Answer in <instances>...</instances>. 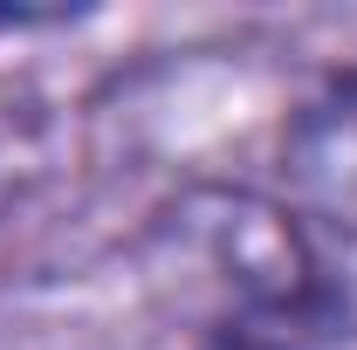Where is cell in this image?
<instances>
[{"mask_svg":"<svg viewBox=\"0 0 357 350\" xmlns=\"http://www.w3.org/2000/svg\"><path fill=\"white\" fill-rule=\"evenodd\" d=\"M158 241L172 248V268L213 289V316L248 303H282L323 282L303 220L289 213V199L261 192H185Z\"/></svg>","mask_w":357,"mask_h":350,"instance_id":"1","label":"cell"},{"mask_svg":"<svg viewBox=\"0 0 357 350\" xmlns=\"http://www.w3.org/2000/svg\"><path fill=\"white\" fill-rule=\"evenodd\" d=\"M282 192L289 213L357 241V76L323 83L282 131Z\"/></svg>","mask_w":357,"mask_h":350,"instance_id":"2","label":"cell"},{"mask_svg":"<svg viewBox=\"0 0 357 350\" xmlns=\"http://www.w3.org/2000/svg\"><path fill=\"white\" fill-rule=\"evenodd\" d=\"M344 337H351V296L323 275L303 296L206 316L199 350H344Z\"/></svg>","mask_w":357,"mask_h":350,"instance_id":"3","label":"cell"},{"mask_svg":"<svg viewBox=\"0 0 357 350\" xmlns=\"http://www.w3.org/2000/svg\"><path fill=\"white\" fill-rule=\"evenodd\" d=\"M21 185H28V137H21L7 117H0V220L14 213Z\"/></svg>","mask_w":357,"mask_h":350,"instance_id":"4","label":"cell"},{"mask_svg":"<svg viewBox=\"0 0 357 350\" xmlns=\"http://www.w3.org/2000/svg\"><path fill=\"white\" fill-rule=\"evenodd\" d=\"M0 350H14V344H7V337H0Z\"/></svg>","mask_w":357,"mask_h":350,"instance_id":"5","label":"cell"}]
</instances>
